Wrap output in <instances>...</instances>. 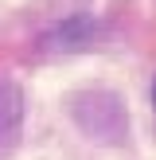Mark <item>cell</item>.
I'll use <instances>...</instances> for the list:
<instances>
[{
  "label": "cell",
  "mask_w": 156,
  "mask_h": 160,
  "mask_svg": "<svg viewBox=\"0 0 156 160\" xmlns=\"http://www.w3.org/2000/svg\"><path fill=\"white\" fill-rule=\"evenodd\" d=\"M70 113L82 125V133L90 141H121L129 129V117L117 94L109 90H82L70 98Z\"/></svg>",
  "instance_id": "6da1fadb"
},
{
  "label": "cell",
  "mask_w": 156,
  "mask_h": 160,
  "mask_svg": "<svg viewBox=\"0 0 156 160\" xmlns=\"http://www.w3.org/2000/svg\"><path fill=\"white\" fill-rule=\"evenodd\" d=\"M152 106H156V82H152Z\"/></svg>",
  "instance_id": "7a4b0ae2"
}]
</instances>
